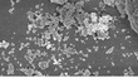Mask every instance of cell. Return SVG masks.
I'll use <instances>...</instances> for the list:
<instances>
[{
	"label": "cell",
	"mask_w": 138,
	"mask_h": 83,
	"mask_svg": "<svg viewBox=\"0 0 138 83\" xmlns=\"http://www.w3.org/2000/svg\"><path fill=\"white\" fill-rule=\"evenodd\" d=\"M98 20H99V24H102V25H107V27H108L110 18H109V16H102L101 19H98Z\"/></svg>",
	"instance_id": "cell-1"
},
{
	"label": "cell",
	"mask_w": 138,
	"mask_h": 83,
	"mask_svg": "<svg viewBox=\"0 0 138 83\" xmlns=\"http://www.w3.org/2000/svg\"><path fill=\"white\" fill-rule=\"evenodd\" d=\"M89 18L92 19V23H97V22H98V16H97V14H95V13L90 14V15H89Z\"/></svg>",
	"instance_id": "cell-2"
},
{
	"label": "cell",
	"mask_w": 138,
	"mask_h": 83,
	"mask_svg": "<svg viewBox=\"0 0 138 83\" xmlns=\"http://www.w3.org/2000/svg\"><path fill=\"white\" fill-rule=\"evenodd\" d=\"M28 16H29V19H30V22H35V14L34 13H28Z\"/></svg>",
	"instance_id": "cell-3"
},
{
	"label": "cell",
	"mask_w": 138,
	"mask_h": 83,
	"mask_svg": "<svg viewBox=\"0 0 138 83\" xmlns=\"http://www.w3.org/2000/svg\"><path fill=\"white\" fill-rule=\"evenodd\" d=\"M104 3H106V4H109V5H113V4H114L112 0H104Z\"/></svg>",
	"instance_id": "cell-4"
},
{
	"label": "cell",
	"mask_w": 138,
	"mask_h": 83,
	"mask_svg": "<svg viewBox=\"0 0 138 83\" xmlns=\"http://www.w3.org/2000/svg\"><path fill=\"white\" fill-rule=\"evenodd\" d=\"M9 73H10V74H11V73H14V68H13V66H11V64L9 66Z\"/></svg>",
	"instance_id": "cell-5"
},
{
	"label": "cell",
	"mask_w": 138,
	"mask_h": 83,
	"mask_svg": "<svg viewBox=\"0 0 138 83\" xmlns=\"http://www.w3.org/2000/svg\"><path fill=\"white\" fill-rule=\"evenodd\" d=\"M47 66H48V63H40V67H42V68H45Z\"/></svg>",
	"instance_id": "cell-6"
},
{
	"label": "cell",
	"mask_w": 138,
	"mask_h": 83,
	"mask_svg": "<svg viewBox=\"0 0 138 83\" xmlns=\"http://www.w3.org/2000/svg\"><path fill=\"white\" fill-rule=\"evenodd\" d=\"M52 3H60V0H50Z\"/></svg>",
	"instance_id": "cell-7"
}]
</instances>
